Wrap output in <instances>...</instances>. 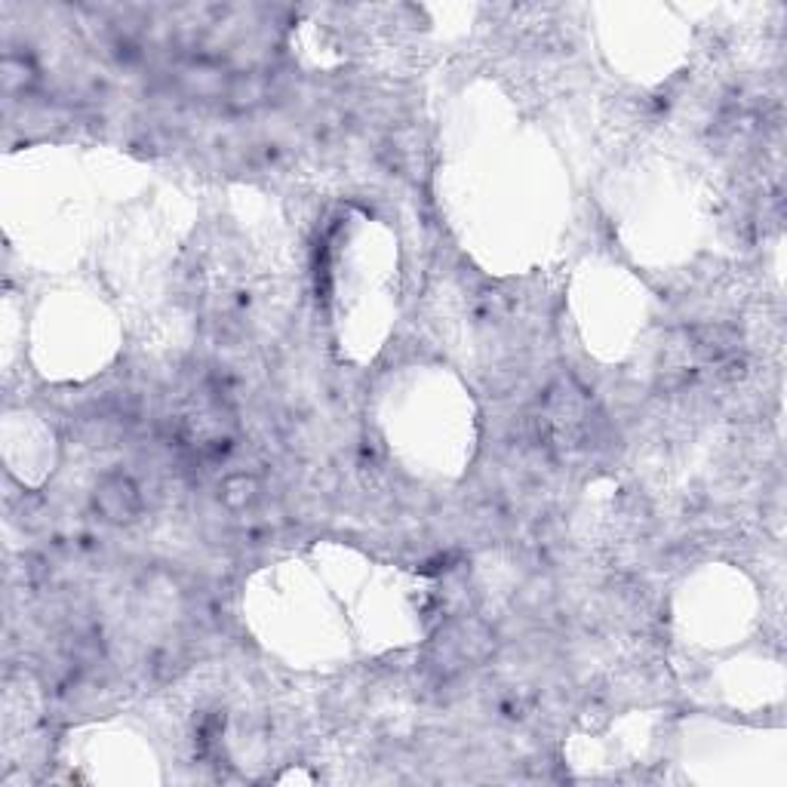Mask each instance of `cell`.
Instances as JSON below:
<instances>
[{
	"label": "cell",
	"mask_w": 787,
	"mask_h": 787,
	"mask_svg": "<svg viewBox=\"0 0 787 787\" xmlns=\"http://www.w3.org/2000/svg\"><path fill=\"white\" fill-rule=\"evenodd\" d=\"M695 351L704 354L708 360H723L735 351V333L729 326H701L695 329Z\"/></svg>",
	"instance_id": "4"
},
{
	"label": "cell",
	"mask_w": 787,
	"mask_h": 787,
	"mask_svg": "<svg viewBox=\"0 0 787 787\" xmlns=\"http://www.w3.org/2000/svg\"><path fill=\"white\" fill-rule=\"evenodd\" d=\"M31 77H34L31 65H28L25 59H19V56L7 53V59H4V90L13 96V93H19V90L28 87Z\"/></svg>",
	"instance_id": "5"
},
{
	"label": "cell",
	"mask_w": 787,
	"mask_h": 787,
	"mask_svg": "<svg viewBox=\"0 0 787 787\" xmlns=\"http://www.w3.org/2000/svg\"><path fill=\"white\" fill-rule=\"evenodd\" d=\"M259 492H262V486L253 474H231L219 486V502L237 514V511L253 508L259 502Z\"/></svg>",
	"instance_id": "2"
},
{
	"label": "cell",
	"mask_w": 787,
	"mask_h": 787,
	"mask_svg": "<svg viewBox=\"0 0 787 787\" xmlns=\"http://www.w3.org/2000/svg\"><path fill=\"white\" fill-rule=\"evenodd\" d=\"M93 508L102 520L108 523H133L142 511V495L139 486L127 474H111L105 477L96 492H93Z\"/></svg>",
	"instance_id": "1"
},
{
	"label": "cell",
	"mask_w": 787,
	"mask_h": 787,
	"mask_svg": "<svg viewBox=\"0 0 787 787\" xmlns=\"http://www.w3.org/2000/svg\"><path fill=\"white\" fill-rule=\"evenodd\" d=\"M225 99H228V105L237 108V111L259 108V105L268 99V84H265L259 74H237V77L228 80Z\"/></svg>",
	"instance_id": "3"
}]
</instances>
